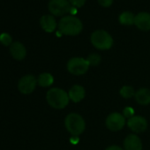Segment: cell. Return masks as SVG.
<instances>
[{
	"instance_id": "obj_3",
	"label": "cell",
	"mask_w": 150,
	"mask_h": 150,
	"mask_svg": "<svg viewBox=\"0 0 150 150\" xmlns=\"http://www.w3.org/2000/svg\"><path fill=\"white\" fill-rule=\"evenodd\" d=\"M64 125L66 130L73 136L81 135L86 128L84 118L77 113H70L64 119Z\"/></svg>"
},
{
	"instance_id": "obj_16",
	"label": "cell",
	"mask_w": 150,
	"mask_h": 150,
	"mask_svg": "<svg viewBox=\"0 0 150 150\" xmlns=\"http://www.w3.org/2000/svg\"><path fill=\"white\" fill-rule=\"evenodd\" d=\"M53 82H54V78L49 72H43L40 74L37 79V83L39 84V86L42 88L50 87L53 84Z\"/></svg>"
},
{
	"instance_id": "obj_9",
	"label": "cell",
	"mask_w": 150,
	"mask_h": 150,
	"mask_svg": "<svg viewBox=\"0 0 150 150\" xmlns=\"http://www.w3.org/2000/svg\"><path fill=\"white\" fill-rule=\"evenodd\" d=\"M128 127L136 133L143 132L147 128V121L145 117L140 116H133L127 121Z\"/></svg>"
},
{
	"instance_id": "obj_6",
	"label": "cell",
	"mask_w": 150,
	"mask_h": 150,
	"mask_svg": "<svg viewBox=\"0 0 150 150\" xmlns=\"http://www.w3.org/2000/svg\"><path fill=\"white\" fill-rule=\"evenodd\" d=\"M71 7L69 0H50L48 5L49 11L55 16H63L70 13Z\"/></svg>"
},
{
	"instance_id": "obj_23",
	"label": "cell",
	"mask_w": 150,
	"mask_h": 150,
	"mask_svg": "<svg viewBox=\"0 0 150 150\" xmlns=\"http://www.w3.org/2000/svg\"><path fill=\"white\" fill-rule=\"evenodd\" d=\"M98 3L103 7H110L113 3V0H98Z\"/></svg>"
},
{
	"instance_id": "obj_8",
	"label": "cell",
	"mask_w": 150,
	"mask_h": 150,
	"mask_svg": "<svg viewBox=\"0 0 150 150\" xmlns=\"http://www.w3.org/2000/svg\"><path fill=\"white\" fill-rule=\"evenodd\" d=\"M37 80L34 75H26L23 76L18 84V88L21 94L29 95L34 92L36 88Z\"/></svg>"
},
{
	"instance_id": "obj_12",
	"label": "cell",
	"mask_w": 150,
	"mask_h": 150,
	"mask_svg": "<svg viewBox=\"0 0 150 150\" xmlns=\"http://www.w3.org/2000/svg\"><path fill=\"white\" fill-rule=\"evenodd\" d=\"M10 53L16 60H22L27 56L26 47L20 42H14L10 46Z\"/></svg>"
},
{
	"instance_id": "obj_20",
	"label": "cell",
	"mask_w": 150,
	"mask_h": 150,
	"mask_svg": "<svg viewBox=\"0 0 150 150\" xmlns=\"http://www.w3.org/2000/svg\"><path fill=\"white\" fill-rule=\"evenodd\" d=\"M0 42L5 46H11L13 43V38L9 34L3 33L0 35Z\"/></svg>"
},
{
	"instance_id": "obj_19",
	"label": "cell",
	"mask_w": 150,
	"mask_h": 150,
	"mask_svg": "<svg viewBox=\"0 0 150 150\" xmlns=\"http://www.w3.org/2000/svg\"><path fill=\"white\" fill-rule=\"evenodd\" d=\"M89 65H94V66H96L100 64L101 62V57L100 55L96 54V53H93V54H90L88 58H87Z\"/></svg>"
},
{
	"instance_id": "obj_11",
	"label": "cell",
	"mask_w": 150,
	"mask_h": 150,
	"mask_svg": "<svg viewBox=\"0 0 150 150\" xmlns=\"http://www.w3.org/2000/svg\"><path fill=\"white\" fill-rule=\"evenodd\" d=\"M134 24L139 29L142 31L150 30V14L144 12L138 13L135 16Z\"/></svg>"
},
{
	"instance_id": "obj_1",
	"label": "cell",
	"mask_w": 150,
	"mask_h": 150,
	"mask_svg": "<svg viewBox=\"0 0 150 150\" xmlns=\"http://www.w3.org/2000/svg\"><path fill=\"white\" fill-rule=\"evenodd\" d=\"M83 29L82 22L74 16H64L58 23V30L62 35L74 36L81 34Z\"/></svg>"
},
{
	"instance_id": "obj_18",
	"label": "cell",
	"mask_w": 150,
	"mask_h": 150,
	"mask_svg": "<svg viewBox=\"0 0 150 150\" xmlns=\"http://www.w3.org/2000/svg\"><path fill=\"white\" fill-rule=\"evenodd\" d=\"M120 96L123 97V98H125V99H130L132 98V96H135V91L133 89L132 87L131 86H124L121 89H120Z\"/></svg>"
},
{
	"instance_id": "obj_24",
	"label": "cell",
	"mask_w": 150,
	"mask_h": 150,
	"mask_svg": "<svg viewBox=\"0 0 150 150\" xmlns=\"http://www.w3.org/2000/svg\"><path fill=\"white\" fill-rule=\"evenodd\" d=\"M105 150H124V149H123V148H121V147H120V146H118L114 145V146H110L107 147Z\"/></svg>"
},
{
	"instance_id": "obj_22",
	"label": "cell",
	"mask_w": 150,
	"mask_h": 150,
	"mask_svg": "<svg viewBox=\"0 0 150 150\" xmlns=\"http://www.w3.org/2000/svg\"><path fill=\"white\" fill-rule=\"evenodd\" d=\"M69 2L71 5V6L76 7V8H81L85 5L86 0H69Z\"/></svg>"
},
{
	"instance_id": "obj_17",
	"label": "cell",
	"mask_w": 150,
	"mask_h": 150,
	"mask_svg": "<svg viewBox=\"0 0 150 150\" xmlns=\"http://www.w3.org/2000/svg\"><path fill=\"white\" fill-rule=\"evenodd\" d=\"M119 22L125 26H132L134 24L135 16L131 12H124L119 15Z\"/></svg>"
},
{
	"instance_id": "obj_15",
	"label": "cell",
	"mask_w": 150,
	"mask_h": 150,
	"mask_svg": "<svg viewBox=\"0 0 150 150\" xmlns=\"http://www.w3.org/2000/svg\"><path fill=\"white\" fill-rule=\"evenodd\" d=\"M135 100L140 105H148L150 103V90L148 88H140L135 93Z\"/></svg>"
},
{
	"instance_id": "obj_10",
	"label": "cell",
	"mask_w": 150,
	"mask_h": 150,
	"mask_svg": "<svg viewBox=\"0 0 150 150\" xmlns=\"http://www.w3.org/2000/svg\"><path fill=\"white\" fill-rule=\"evenodd\" d=\"M125 150H142V142L139 136L129 134L124 140Z\"/></svg>"
},
{
	"instance_id": "obj_5",
	"label": "cell",
	"mask_w": 150,
	"mask_h": 150,
	"mask_svg": "<svg viewBox=\"0 0 150 150\" xmlns=\"http://www.w3.org/2000/svg\"><path fill=\"white\" fill-rule=\"evenodd\" d=\"M89 64L87 59L83 57H72L67 63V70L73 75L85 74L89 68Z\"/></svg>"
},
{
	"instance_id": "obj_7",
	"label": "cell",
	"mask_w": 150,
	"mask_h": 150,
	"mask_svg": "<svg viewBox=\"0 0 150 150\" xmlns=\"http://www.w3.org/2000/svg\"><path fill=\"white\" fill-rule=\"evenodd\" d=\"M105 124L109 130L117 132L123 129V127L125 126V117L123 116V114L119 112H113L107 117Z\"/></svg>"
},
{
	"instance_id": "obj_4",
	"label": "cell",
	"mask_w": 150,
	"mask_h": 150,
	"mask_svg": "<svg viewBox=\"0 0 150 150\" xmlns=\"http://www.w3.org/2000/svg\"><path fill=\"white\" fill-rule=\"evenodd\" d=\"M91 42L94 47L101 50H110L113 45L111 35L104 30H96L91 35Z\"/></svg>"
},
{
	"instance_id": "obj_13",
	"label": "cell",
	"mask_w": 150,
	"mask_h": 150,
	"mask_svg": "<svg viewBox=\"0 0 150 150\" xmlns=\"http://www.w3.org/2000/svg\"><path fill=\"white\" fill-rule=\"evenodd\" d=\"M68 96L70 100L73 103H80L86 96V90L82 86L74 85L68 92Z\"/></svg>"
},
{
	"instance_id": "obj_2",
	"label": "cell",
	"mask_w": 150,
	"mask_h": 150,
	"mask_svg": "<svg viewBox=\"0 0 150 150\" xmlns=\"http://www.w3.org/2000/svg\"><path fill=\"white\" fill-rule=\"evenodd\" d=\"M46 99L49 105L57 110H61L65 108L70 101L68 93L57 88H50L47 92Z\"/></svg>"
},
{
	"instance_id": "obj_21",
	"label": "cell",
	"mask_w": 150,
	"mask_h": 150,
	"mask_svg": "<svg viewBox=\"0 0 150 150\" xmlns=\"http://www.w3.org/2000/svg\"><path fill=\"white\" fill-rule=\"evenodd\" d=\"M123 116L125 117H127L128 119L134 116V110L132 107H126L123 110Z\"/></svg>"
},
{
	"instance_id": "obj_14",
	"label": "cell",
	"mask_w": 150,
	"mask_h": 150,
	"mask_svg": "<svg viewBox=\"0 0 150 150\" xmlns=\"http://www.w3.org/2000/svg\"><path fill=\"white\" fill-rule=\"evenodd\" d=\"M40 25L45 32L52 33L57 28V21L51 15H43L40 20Z\"/></svg>"
}]
</instances>
